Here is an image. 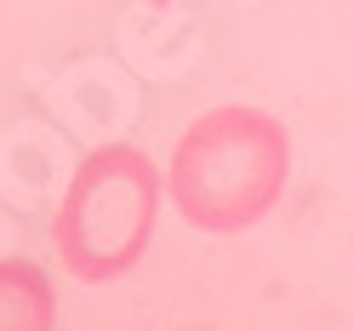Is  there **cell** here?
<instances>
[{
    "label": "cell",
    "mask_w": 354,
    "mask_h": 331,
    "mask_svg": "<svg viewBox=\"0 0 354 331\" xmlns=\"http://www.w3.org/2000/svg\"><path fill=\"white\" fill-rule=\"evenodd\" d=\"M166 171L138 143H103L75 166L52 211V252L86 285L126 280L154 246Z\"/></svg>",
    "instance_id": "7a4b0ae2"
},
{
    "label": "cell",
    "mask_w": 354,
    "mask_h": 331,
    "mask_svg": "<svg viewBox=\"0 0 354 331\" xmlns=\"http://www.w3.org/2000/svg\"><path fill=\"white\" fill-rule=\"evenodd\" d=\"M57 320V292L46 269H35V263L12 257L0 263V325L6 331H40Z\"/></svg>",
    "instance_id": "3957f363"
},
{
    "label": "cell",
    "mask_w": 354,
    "mask_h": 331,
    "mask_svg": "<svg viewBox=\"0 0 354 331\" xmlns=\"http://www.w3.org/2000/svg\"><path fill=\"white\" fill-rule=\"evenodd\" d=\"M292 183V138L269 108L217 103L171 143L166 200L201 234H246Z\"/></svg>",
    "instance_id": "6da1fadb"
},
{
    "label": "cell",
    "mask_w": 354,
    "mask_h": 331,
    "mask_svg": "<svg viewBox=\"0 0 354 331\" xmlns=\"http://www.w3.org/2000/svg\"><path fill=\"white\" fill-rule=\"evenodd\" d=\"M149 6H171V0H149Z\"/></svg>",
    "instance_id": "277c9868"
}]
</instances>
